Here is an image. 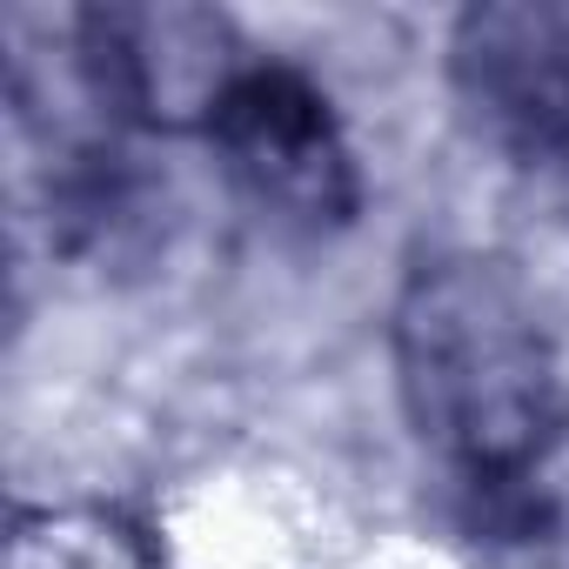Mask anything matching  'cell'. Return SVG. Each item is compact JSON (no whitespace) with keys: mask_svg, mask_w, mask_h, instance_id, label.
<instances>
[{"mask_svg":"<svg viewBox=\"0 0 569 569\" xmlns=\"http://www.w3.org/2000/svg\"><path fill=\"white\" fill-rule=\"evenodd\" d=\"M396 382L416 436L482 496L536 482L556 436V349L489 254H436L396 296Z\"/></svg>","mask_w":569,"mask_h":569,"instance_id":"6da1fadb","label":"cell"},{"mask_svg":"<svg viewBox=\"0 0 569 569\" xmlns=\"http://www.w3.org/2000/svg\"><path fill=\"white\" fill-rule=\"evenodd\" d=\"M8 569H168L148 529L114 509H28L14 516Z\"/></svg>","mask_w":569,"mask_h":569,"instance_id":"5b68a950","label":"cell"},{"mask_svg":"<svg viewBox=\"0 0 569 569\" xmlns=\"http://www.w3.org/2000/svg\"><path fill=\"white\" fill-rule=\"evenodd\" d=\"M81 88L114 114L141 128H214L234 81L254 68L214 8L148 0V8H94L81 14Z\"/></svg>","mask_w":569,"mask_h":569,"instance_id":"7a4b0ae2","label":"cell"},{"mask_svg":"<svg viewBox=\"0 0 569 569\" xmlns=\"http://www.w3.org/2000/svg\"><path fill=\"white\" fill-rule=\"evenodd\" d=\"M449 68L476 121L522 161L569 181V8L509 0L456 21Z\"/></svg>","mask_w":569,"mask_h":569,"instance_id":"277c9868","label":"cell"},{"mask_svg":"<svg viewBox=\"0 0 569 569\" xmlns=\"http://www.w3.org/2000/svg\"><path fill=\"white\" fill-rule=\"evenodd\" d=\"M208 141L228 161L234 188L281 221L336 228L362 201V174L329 94L289 61H254L221 101Z\"/></svg>","mask_w":569,"mask_h":569,"instance_id":"3957f363","label":"cell"}]
</instances>
